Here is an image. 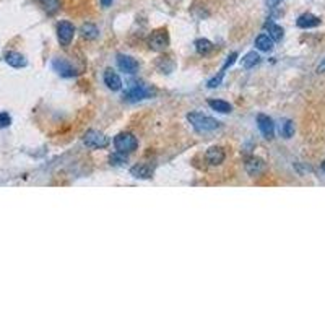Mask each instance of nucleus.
<instances>
[{"instance_id":"1","label":"nucleus","mask_w":325,"mask_h":325,"mask_svg":"<svg viewBox=\"0 0 325 325\" xmlns=\"http://www.w3.org/2000/svg\"><path fill=\"white\" fill-rule=\"evenodd\" d=\"M187 121L192 124L194 129L199 133H207V132H215L221 127V122L213 119L210 116H205L202 113H190L187 114Z\"/></svg>"},{"instance_id":"2","label":"nucleus","mask_w":325,"mask_h":325,"mask_svg":"<svg viewBox=\"0 0 325 325\" xmlns=\"http://www.w3.org/2000/svg\"><path fill=\"white\" fill-rule=\"evenodd\" d=\"M155 94V91L150 88L148 85L145 83H133L129 90L124 93V98L130 102H137L141 99H147V98H152Z\"/></svg>"},{"instance_id":"3","label":"nucleus","mask_w":325,"mask_h":325,"mask_svg":"<svg viewBox=\"0 0 325 325\" xmlns=\"http://www.w3.org/2000/svg\"><path fill=\"white\" fill-rule=\"evenodd\" d=\"M114 147L121 153H132L138 148V140L129 132H122L114 138Z\"/></svg>"},{"instance_id":"4","label":"nucleus","mask_w":325,"mask_h":325,"mask_svg":"<svg viewBox=\"0 0 325 325\" xmlns=\"http://www.w3.org/2000/svg\"><path fill=\"white\" fill-rule=\"evenodd\" d=\"M83 143L88 148H94V150L106 148L109 145V138L98 130H88L83 137Z\"/></svg>"},{"instance_id":"5","label":"nucleus","mask_w":325,"mask_h":325,"mask_svg":"<svg viewBox=\"0 0 325 325\" xmlns=\"http://www.w3.org/2000/svg\"><path fill=\"white\" fill-rule=\"evenodd\" d=\"M169 44V38H168V33H166V29H158L155 33H152L148 39V47L152 51H156V52H161L164 51L166 47Z\"/></svg>"},{"instance_id":"6","label":"nucleus","mask_w":325,"mask_h":325,"mask_svg":"<svg viewBox=\"0 0 325 325\" xmlns=\"http://www.w3.org/2000/svg\"><path fill=\"white\" fill-rule=\"evenodd\" d=\"M74 34H75V26L70 21H60L57 25V39H59L60 46L67 47L70 43H72Z\"/></svg>"},{"instance_id":"7","label":"nucleus","mask_w":325,"mask_h":325,"mask_svg":"<svg viewBox=\"0 0 325 325\" xmlns=\"http://www.w3.org/2000/svg\"><path fill=\"white\" fill-rule=\"evenodd\" d=\"M117 65H119V68H121L124 74L133 75V74L138 72V62L133 59V57H130V55L119 54L117 55Z\"/></svg>"},{"instance_id":"8","label":"nucleus","mask_w":325,"mask_h":325,"mask_svg":"<svg viewBox=\"0 0 325 325\" xmlns=\"http://www.w3.org/2000/svg\"><path fill=\"white\" fill-rule=\"evenodd\" d=\"M52 68L60 77H65V78H72V77H75L78 74L77 70L74 68L72 63H68L65 59H54L52 60Z\"/></svg>"},{"instance_id":"9","label":"nucleus","mask_w":325,"mask_h":325,"mask_svg":"<svg viewBox=\"0 0 325 325\" xmlns=\"http://www.w3.org/2000/svg\"><path fill=\"white\" fill-rule=\"evenodd\" d=\"M257 125L260 132H262V135L268 140H272L273 135H275V125H273V121L268 116L265 114H259L257 116Z\"/></svg>"},{"instance_id":"10","label":"nucleus","mask_w":325,"mask_h":325,"mask_svg":"<svg viewBox=\"0 0 325 325\" xmlns=\"http://www.w3.org/2000/svg\"><path fill=\"white\" fill-rule=\"evenodd\" d=\"M264 169H265V163H264V160H260L257 156H250L249 160L245 161V171H247V174L252 177L262 174Z\"/></svg>"},{"instance_id":"11","label":"nucleus","mask_w":325,"mask_h":325,"mask_svg":"<svg viewBox=\"0 0 325 325\" xmlns=\"http://www.w3.org/2000/svg\"><path fill=\"white\" fill-rule=\"evenodd\" d=\"M205 158H207L208 164L218 166V164H221L225 161L226 153H225V150L221 147H211V148H208V152H207V155H205Z\"/></svg>"},{"instance_id":"12","label":"nucleus","mask_w":325,"mask_h":325,"mask_svg":"<svg viewBox=\"0 0 325 325\" xmlns=\"http://www.w3.org/2000/svg\"><path fill=\"white\" fill-rule=\"evenodd\" d=\"M104 83L109 90H113V91H119L122 88V80H121V77H119L113 68H107L106 72H104Z\"/></svg>"},{"instance_id":"13","label":"nucleus","mask_w":325,"mask_h":325,"mask_svg":"<svg viewBox=\"0 0 325 325\" xmlns=\"http://www.w3.org/2000/svg\"><path fill=\"white\" fill-rule=\"evenodd\" d=\"M296 25L299 28H303V29H309V28L319 26L320 25V20L317 18L315 15H312V13H304V15H301V17L298 18Z\"/></svg>"},{"instance_id":"14","label":"nucleus","mask_w":325,"mask_h":325,"mask_svg":"<svg viewBox=\"0 0 325 325\" xmlns=\"http://www.w3.org/2000/svg\"><path fill=\"white\" fill-rule=\"evenodd\" d=\"M5 62L13 68H23L28 65V60L25 59V55H21L20 52H9L5 55Z\"/></svg>"},{"instance_id":"15","label":"nucleus","mask_w":325,"mask_h":325,"mask_svg":"<svg viewBox=\"0 0 325 325\" xmlns=\"http://www.w3.org/2000/svg\"><path fill=\"white\" fill-rule=\"evenodd\" d=\"M130 174L133 177H137V179H150L152 177V174H153V168L150 164H137V166H133V168L130 169Z\"/></svg>"},{"instance_id":"16","label":"nucleus","mask_w":325,"mask_h":325,"mask_svg":"<svg viewBox=\"0 0 325 325\" xmlns=\"http://www.w3.org/2000/svg\"><path fill=\"white\" fill-rule=\"evenodd\" d=\"M265 29L268 31V36L273 39V43L275 41H281V39H283V33H284L283 28L276 25V23H273L272 20L265 23Z\"/></svg>"},{"instance_id":"17","label":"nucleus","mask_w":325,"mask_h":325,"mask_svg":"<svg viewBox=\"0 0 325 325\" xmlns=\"http://www.w3.org/2000/svg\"><path fill=\"white\" fill-rule=\"evenodd\" d=\"M256 47L262 52H268L273 49V39L268 34H259L256 39Z\"/></svg>"},{"instance_id":"18","label":"nucleus","mask_w":325,"mask_h":325,"mask_svg":"<svg viewBox=\"0 0 325 325\" xmlns=\"http://www.w3.org/2000/svg\"><path fill=\"white\" fill-rule=\"evenodd\" d=\"M208 106L213 111H216V113H221V114H228V113H231V111H233V106L229 104V102L223 101V99H210Z\"/></svg>"},{"instance_id":"19","label":"nucleus","mask_w":325,"mask_h":325,"mask_svg":"<svg viewBox=\"0 0 325 325\" xmlns=\"http://www.w3.org/2000/svg\"><path fill=\"white\" fill-rule=\"evenodd\" d=\"M195 49L200 55H208L213 49H215V46H213V43L208 41V39L200 38V39H197V41H195Z\"/></svg>"},{"instance_id":"20","label":"nucleus","mask_w":325,"mask_h":325,"mask_svg":"<svg viewBox=\"0 0 325 325\" xmlns=\"http://www.w3.org/2000/svg\"><path fill=\"white\" fill-rule=\"evenodd\" d=\"M80 33L85 39H96L98 34H99V29L93 25V23H85V25L82 26L80 29Z\"/></svg>"},{"instance_id":"21","label":"nucleus","mask_w":325,"mask_h":325,"mask_svg":"<svg viewBox=\"0 0 325 325\" xmlns=\"http://www.w3.org/2000/svg\"><path fill=\"white\" fill-rule=\"evenodd\" d=\"M260 62V55L257 52H249V54H245L244 57H242V65L244 68H252V67H256L257 63Z\"/></svg>"},{"instance_id":"22","label":"nucleus","mask_w":325,"mask_h":325,"mask_svg":"<svg viewBox=\"0 0 325 325\" xmlns=\"http://www.w3.org/2000/svg\"><path fill=\"white\" fill-rule=\"evenodd\" d=\"M39 4L43 5V9L49 15L57 13L60 9V0H39Z\"/></svg>"},{"instance_id":"23","label":"nucleus","mask_w":325,"mask_h":325,"mask_svg":"<svg viewBox=\"0 0 325 325\" xmlns=\"http://www.w3.org/2000/svg\"><path fill=\"white\" fill-rule=\"evenodd\" d=\"M281 135L284 138H291L293 135H295V124H293L291 121H284L281 125Z\"/></svg>"},{"instance_id":"24","label":"nucleus","mask_w":325,"mask_h":325,"mask_svg":"<svg viewBox=\"0 0 325 325\" xmlns=\"http://www.w3.org/2000/svg\"><path fill=\"white\" fill-rule=\"evenodd\" d=\"M127 161V156L125 153H121V152H116L113 156H111V164H122Z\"/></svg>"},{"instance_id":"25","label":"nucleus","mask_w":325,"mask_h":325,"mask_svg":"<svg viewBox=\"0 0 325 325\" xmlns=\"http://www.w3.org/2000/svg\"><path fill=\"white\" fill-rule=\"evenodd\" d=\"M12 124V117L9 116V113H0V129H5Z\"/></svg>"},{"instance_id":"26","label":"nucleus","mask_w":325,"mask_h":325,"mask_svg":"<svg viewBox=\"0 0 325 325\" xmlns=\"http://www.w3.org/2000/svg\"><path fill=\"white\" fill-rule=\"evenodd\" d=\"M223 77H225V74H223V72H220V74H218V77L211 78V80L208 82V88H218V86L221 85V82H223Z\"/></svg>"},{"instance_id":"27","label":"nucleus","mask_w":325,"mask_h":325,"mask_svg":"<svg viewBox=\"0 0 325 325\" xmlns=\"http://www.w3.org/2000/svg\"><path fill=\"white\" fill-rule=\"evenodd\" d=\"M236 59H237V52H233V54H231V55H229V57L226 59V62H225V65H223V67H221V70H220V72H223V74H225V72H226V68H229V67H231V65H233V63L236 62Z\"/></svg>"},{"instance_id":"28","label":"nucleus","mask_w":325,"mask_h":325,"mask_svg":"<svg viewBox=\"0 0 325 325\" xmlns=\"http://www.w3.org/2000/svg\"><path fill=\"white\" fill-rule=\"evenodd\" d=\"M265 4H267V7H270V9H273V7H276L278 4H281V0H265Z\"/></svg>"},{"instance_id":"29","label":"nucleus","mask_w":325,"mask_h":325,"mask_svg":"<svg viewBox=\"0 0 325 325\" xmlns=\"http://www.w3.org/2000/svg\"><path fill=\"white\" fill-rule=\"evenodd\" d=\"M113 2H114V0H101V5L104 7V9H107V7L113 5Z\"/></svg>"},{"instance_id":"30","label":"nucleus","mask_w":325,"mask_h":325,"mask_svg":"<svg viewBox=\"0 0 325 325\" xmlns=\"http://www.w3.org/2000/svg\"><path fill=\"white\" fill-rule=\"evenodd\" d=\"M323 70H325V62H322V65H319V68H317V72H319V74H322Z\"/></svg>"},{"instance_id":"31","label":"nucleus","mask_w":325,"mask_h":325,"mask_svg":"<svg viewBox=\"0 0 325 325\" xmlns=\"http://www.w3.org/2000/svg\"><path fill=\"white\" fill-rule=\"evenodd\" d=\"M322 169H323V172H325V161L322 163Z\"/></svg>"}]
</instances>
